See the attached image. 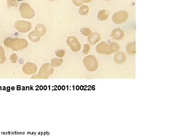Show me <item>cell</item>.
Wrapping results in <instances>:
<instances>
[{
    "label": "cell",
    "instance_id": "6da1fadb",
    "mask_svg": "<svg viewBox=\"0 0 182 137\" xmlns=\"http://www.w3.org/2000/svg\"><path fill=\"white\" fill-rule=\"evenodd\" d=\"M4 44L6 47L14 51H21L25 49L28 45L27 41L25 39H12L10 37L5 39Z\"/></svg>",
    "mask_w": 182,
    "mask_h": 137
},
{
    "label": "cell",
    "instance_id": "7a4b0ae2",
    "mask_svg": "<svg viewBox=\"0 0 182 137\" xmlns=\"http://www.w3.org/2000/svg\"><path fill=\"white\" fill-rule=\"evenodd\" d=\"M54 72L53 66L50 64L46 63L42 65L39 70V74L36 76V79H47Z\"/></svg>",
    "mask_w": 182,
    "mask_h": 137
},
{
    "label": "cell",
    "instance_id": "3957f363",
    "mask_svg": "<svg viewBox=\"0 0 182 137\" xmlns=\"http://www.w3.org/2000/svg\"><path fill=\"white\" fill-rule=\"evenodd\" d=\"M19 12L22 18L26 19H32L35 16V11L30 7V4L24 3L20 5Z\"/></svg>",
    "mask_w": 182,
    "mask_h": 137
},
{
    "label": "cell",
    "instance_id": "277c9868",
    "mask_svg": "<svg viewBox=\"0 0 182 137\" xmlns=\"http://www.w3.org/2000/svg\"><path fill=\"white\" fill-rule=\"evenodd\" d=\"M83 64L89 71H94L98 68V61L93 55H88L83 58Z\"/></svg>",
    "mask_w": 182,
    "mask_h": 137
},
{
    "label": "cell",
    "instance_id": "5b68a950",
    "mask_svg": "<svg viewBox=\"0 0 182 137\" xmlns=\"http://www.w3.org/2000/svg\"><path fill=\"white\" fill-rule=\"evenodd\" d=\"M129 18V14L126 11H120L113 14L112 20L115 24H121L127 21Z\"/></svg>",
    "mask_w": 182,
    "mask_h": 137
},
{
    "label": "cell",
    "instance_id": "8992f818",
    "mask_svg": "<svg viewBox=\"0 0 182 137\" xmlns=\"http://www.w3.org/2000/svg\"><path fill=\"white\" fill-rule=\"evenodd\" d=\"M14 27L19 32L24 33L29 32L32 28V24L27 21H18L14 24Z\"/></svg>",
    "mask_w": 182,
    "mask_h": 137
},
{
    "label": "cell",
    "instance_id": "52a82bcc",
    "mask_svg": "<svg viewBox=\"0 0 182 137\" xmlns=\"http://www.w3.org/2000/svg\"><path fill=\"white\" fill-rule=\"evenodd\" d=\"M66 42L72 51L77 52L80 51L81 49V45L75 37H68L66 40Z\"/></svg>",
    "mask_w": 182,
    "mask_h": 137
},
{
    "label": "cell",
    "instance_id": "ba28073f",
    "mask_svg": "<svg viewBox=\"0 0 182 137\" xmlns=\"http://www.w3.org/2000/svg\"><path fill=\"white\" fill-rule=\"evenodd\" d=\"M38 70V68L35 64L30 62L26 63L22 68V71L24 74L27 75H32L36 73Z\"/></svg>",
    "mask_w": 182,
    "mask_h": 137
},
{
    "label": "cell",
    "instance_id": "9c48e42d",
    "mask_svg": "<svg viewBox=\"0 0 182 137\" xmlns=\"http://www.w3.org/2000/svg\"><path fill=\"white\" fill-rule=\"evenodd\" d=\"M96 51L98 54L109 55L108 45L105 42H101L96 46Z\"/></svg>",
    "mask_w": 182,
    "mask_h": 137
},
{
    "label": "cell",
    "instance_id": "30bf717a",
    "mask_svg": "<svg viewBox=\"0 0 182 137\" xmlns=\"http://www.w3.org/2000/svg\"><path fill=\"white\" fill-rule=\"evenodd\" d=\"M112 38L116 40H121L124 37V32L120 28H115L111 32Z\"/></svg>",
    "mask_w": 182,
    "mask_h": 137
},
{
    "label": "cell",
    "instance_id": "8fae6325",
    "mask_svg": "<svg viewBox=\"0 0 182 137\" xmlns=\"http://www.w3.org/2000/svg\"><path fill=\"white\" fill-rule=\"evenodd\" d=\"M100 35L97 33H93L91 34L88 38V42L91 45H95L97 44L99 41H100Z\"/></svg>",
    "mask_w": 182,
    "mask_h": 137
},
{
    "label": "cell",
    "instance_id": "7c38bea8",
    "mask_svg": "<svg viewBox=\"0 0 182 137\" xmlns=\"http://www.w3.org/2000/svg\"><path fill=\"white\" fill-rule=\"evenodd\" d=\"M115 61L118 64H122L126 61V55L124 53L122 52H118L115 56Z\"/></svg>",
    "mask_w": 182,
    "mask_h": 137
},
{
    "label": "cell",
    "instance_id": "4fadbf2b",
    "mask_svg": "<svg viewBox=\"0 0 182 137\" xmlns=\"http://www.w3.org/2000/svg\"><path fill=\"white\" fill-rule=\"evenodd\" d=\"M35 31L40 36H42L46 33V28L45 26L42 24H38L35 28Z\"/></svg>",
    "mask_w": 182,
    "mask_h": 137
},
{
    "label": "cell",
    "instance_id": "5bb4252c",
    "mask_svg": "<svg viewBox=\"0 0 182 137\" xmlns=\"http://www.w3.org/2000/svg\"><path fill=\"white\" fill-rule=\"evenodd\" d=\"M109 14L106 10H102L98 13V19L100 21H104L109 18Z\"/></svg>",
    "mask_w": 182,
    "mask_h": 137
},
{
    "label": "cell",
    "instance_id": "9a60e30c",
    "mask_svg": "<svg viewBox=\"0 0 182 137\" xmlns=\"http://www.w3.org/2000/svg\"><path fill=\"white\" fill-rule=\"evenodd\" d=\"M127 51L128 54L131 55L136 54V42L129 43L127 45Z\"/></svg>",
    "mask_w": 182,
    "mask_h": 137
},
{
    "label": "cell",
    "instance_id": "2e32d148",
    "mask_svg": "<svg viewBox=\"0 0 182 137\" xmlns=\"http://www.w3.org/2000/svg\"><path fill=\"white\" fill-rule=\"evenodd\" d=\"M28 38L32 42H38L40 40L41 36L36 31H33L29 34Z\"/></svg>",
    "mask_w": 182,
    "mask_h": 137
},
{
    "label": "cell",
    "instance_id": "e0dca14e",
    "mask_svg": "<svg viewBox=\"0 0 182 137\" xmlns=\"http://www.w3.org/2000/svg\"><path fill=\"white\" fill-rule=\"evenodd\" d=\"M119 49H120V46L119 44H118L116 43H112L108 45V51L110 54L115 52H118Z\"/></svg>",
    "mask_w": 182,
    "mask_h": 137
},
{
    "label": "cell",
    "instance_id": "ac0fdd59",
    "mask_svg": "<svg viewBox=\"0 0 182 137\" xmlns=\"http://www.w3.org/2000/svg\"><path fill=\"white\" fill-rule=\"evenodd\" d=\"M89 8L87 5H83L79 9V13L81 15H86L89 13Z\"/></svg>",
    "mask_w": 182,
    "mask_h": 137
},
{
    "label": "cell",
    "instance_id": "d6986e66",
    "mask_svg": "<svg viewBox=\"0 0 182 137\" xmlns=\"http://www.w3.org/2000/svg\"><path fill=\"white\" fill-rule=\"evenodd\" d=\"M63 60L62 58H55L51 61V65L53 67H59L62 65Z\"/></svg>",
    "mask_w": 182,
    "mask_h": 137
},
{
    "label": "cell",
    "instance_id": "ffe728a7",
    "mask_svg": "<svg viewBox=\"0 0 182 137\" xmlns=\"http://www.w3.org/2000/svg\"><path fill=\"white\" fill-rule=\"evenodd\" d=\"M5 51L3 48L0 46V64H3L5 62Z\"/></svg>",
    "mask_w": 182,
    "mask_h": 137
},
{
    "label": "cell",
    "instance_id": "44dd1931",
    "mask_svg": "<svg viewBox=\"0 0 182 137\" xmlns=\"http://www.w3.org/2000/svg\"><path fill=\"white\" fill-rule=\"evenodd\" d=\"M80 32L85 36H89L92 34L91 30L89 28H83L80 30Z\"/></svg>",
    "mask_w": 182,
    "mask_h": 137
},
{
    "label": "cell",
    "instance_id": "7402d4cb",
    "mask_svg": "<svg viewBox=\"0 0 182 137\" xmlns=\"http://www.w3.org/2000/svg\"><path fill=\"white\" fill-rule=\"evenodd\" d=\"M7 4L9 8L10 7L17 6V3L16 0H7Z\"/></svg>",
    "mask_w": 182,
    "mask_h": 137
},
{
    "label": "cell",
    "instance_id": "603a6c76",
    "mask_svg": "<svg viewBox=\"0 0 182 137\" xmlns=\"http://www.w3.org/2000/svg\"><path fill=\"white\" fill-rule=\"evenodd\" d=\"M89 51H90V46L89 45V44H85L83 46V53L84 54H88L89 52Z\"/></svg>",
    "mask_w": 182,
    "mask_h": 137
},
{
    "label": "cell",
    "instance_id": "cb8c5ba5",
    "mask_svg": "<svg viewBox=\"0 0 182 137\" xmlns=\"http://www.w3.org/2000/svg\"><path fill=\"white\" fill-rule=\"evenodd\" d=\"M65 54V51L64 50H58L56 51V55L58 57H62L64 56Z\"/></svg>",
    "mask_w": 182,
    "mask_h": 137
},
{
    "label": "cell",
    "instance_id": "d4e9b609",
    "mask_svg": "<svg viewBox=\"0 0 182 137\" xmlns=\"http://www.w3.org/2000/svg\"><path fill=\"white\" fill-rule=\"evenodd\" d=\"M72 3L74 5L77 7L81 6L83 3L82 0H72Z\"/></svg>",
    "mask_w": 182,
    "mask_h": 137
},
{
    "label": "cell",
    "instance_id": "484cf974",
    "mask_svg": "<svg viewBox=\"0 0 182 137\" xmlns=\"http://www.w3.org/2000/svg\"><path fill=\"white\" fill-rule=\"evenodd\" d=\"M10 60H11V62L13 63H15L17 62V56L16 54H13L11 55Z\"/></svg>",
    "mask_w": 182,
    "mask_h": 137
},
{
    "label": "cell",
    "instance_id": "4316f807",
    "mask_svg": "<svg viewBox=\"0 0 182 137\" xmlns=\"http://www.w3.org/2000/svg\"><path fill=\"white\" fill-rule=\"evenodd\" d=\"M82 1L83 3H89L92 0H82Z\"/></svg>",
    "mask_w": 182,
    "mask_h": 137
},
{
    "label": "cell",
    "instance_id": "83f0119b",
    "mask_svg": "<svg viewBox=\"0 0 182 137\" xmlns=\"http://www.w3.org/2000/svg\"><path fill=\"white\" fill-rule=\"evenodd\" d=\"M49 1H55V0H49Z\"/></svg>",
    "mask_w": 182,
    "mask_h": 137
},
{
    "label": "cell",
    "instance_id": "f1b7e54d",
    "mask_svg": "<svg viewBox=\"0 0 182 137\" xmlns=\"http://www.w3.org/2000/svg\"><path fill=\"white\" fill-rule=\"evenodd\" d=\"M104 1H109V0H104Z\"/></svg>",
    "mask_w": 182,
    "mask_h": 137
},
{
    "label": "cell",
    "instance_id": "f546056e",
    "mask_svg": "<svg viewBox=\"0 0 182 137\" xmlns=\"http://www.w3.org/2000/svg\"><path fill=\"white\" fill-rule=\"evenodd\" d=\"M0 28H1V26H0Z\"/></svg>",
    "mask_w": 182,
    "mask_h": 137
}]
</instances>
